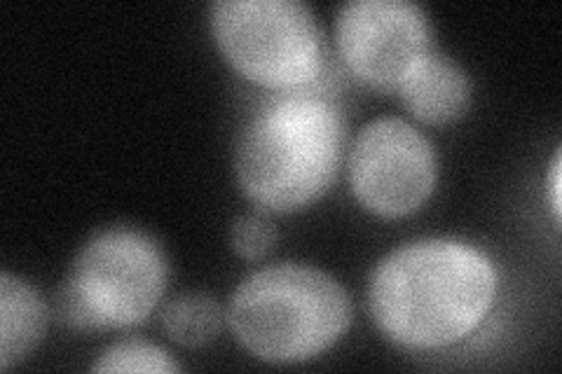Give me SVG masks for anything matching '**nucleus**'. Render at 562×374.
Segmentation results:
<instances>
[{"mask_svg": "<svg viewBox=\"0 0 562 374\" xmlns=\"http://www.w3.org/2000/svg\"><path fill=\"white\" fill-rule=\"evenodd\" d=\"M560 192H562V169H560V152H558L555 162H553V173H551V202H553V213H555L558 223H560V213H562Z\"/></svg>", "mask_w": 562, "mask_h": 374, "instance_id": "obj_13", "label": "nucleus"}, {"mask_svg": "<svg viewBox=\"0 0 562 374\" xmlns=\"http://www.w3.org/2000/svg\"><path fill=\"white\" fill-rule=\"evenodd\" d=\"M227 320L237 342L268 363H303L336 344L351 324L340 283L307 264H272L239 283Z\"/></svg>", "mask_w": 562, "mask_h": 374, "instance_id": "obj_3", "label": "nucleus"}, {"mask_svg": "<svg viewBox=\"0 0 562 374\" xmlns=\"http://www.w3.org/2000/svg\"><path fill=\"white\" fill-rule=\"evenodd\" d=\"M336 38L351 73L392 89L429 55L431 33L427 14L408 0H355L338 12Z\"/></svg>", "mask_w": 562, "mask_h": 374, "instance_id": "obj_7", "label": "nucleus"}, {"mask_svg": "<svg viewBox=\"0 0 562 374\" xmlns=\"http://www.w3.org/2000/svg\"><path fill=\"white\" fill-rule=\"evenodd\" d=\"M223 309L214 297L183 295L176 297L162 314V326L173 342L202 347L214 342L223 328Z\"/></svg>", "mask_w": 562, "mask_h": 374, "instance_id": "obj_10", "label": "nucleus"}, {"mask_svg": "<svg viewBox=\"0 0 562 374\" xmlns=\"http://www.w3.org/2000/svg\"><path fill=\"white\" fill-rule=\"evenodd\" d=\"M345 120L338 105L316 94L289 92L262 105L241 134L237 175L244 192L268 211L312 204L338 173Z\"/></svg>", "mask_w": 562, "mask_h": 374, "instance_id": "obj_2", "label": "nucleus"}, {"mask_svg": "<svg viewBox=\"0 0 562 374\" xmlns=\"http://www.w3.org/2000/svg\"><path fill=\"white\" fill-rule=\"evenodd\" d=\"M47 309L26 281L0 276V367L10 370L43 340Z\"/></svg>", "mask_w": 562, "mask_h": 374, "instance_id": "obj_9", "label": "nucleus"}, {"mask_svg": "<svg viewBox=\"0 0 562 374\" xmlns=\"http://www.w3.org/2000/svg\"><path fill=\"white\" fill-rule=\"evenodd\" d=\"M495 264L479 248L425 239L386 256L368 286L378 328L401 347L443 349L476 330L495 305Z\"/></svg>", "mask_w": 562, "mask_h": 374, "instance_id": "obj_1", "label": "nucleus"}, {"mask_svg": "<svg viewBox=\"0 0 562 374\" xmlns=\"http://www.w3.org/2000/svg\"><path fill=\"white\" fill-rule=\"evenodd\" d=\"M277 241V229L266 218L251 213V216H244L233 227V248L235 253L244 260H258L272 251Z\"/></svg>", "mask_w": 562, "mask_h": 374, "instance_id": "obj_12", "label": "nucleus"}, {"mask_svg": "<svg viewBox=\"0 0 562 374\" xmlns=\"http://www.w3.org/2000/svg\"><path fill=\"white\" fill-rule=\"evenodd\" d=\"M94 372H148V374H171L181 367L173 363L171 355L144 340H125L105 349L99 361L92 365Z\"/></svg>", "mask_w": 562, "mask_h": 374, "instance_id": "obj_11", "label": "nucleus"}, {"mask_svg": "<svg viewBox=\"0 0 562 374\" xmlns=\"http://www.w3.org/2000/svg\"><path fill=\"white\" fill-rule=\"evenodd\" d=\"M398 89L406 109L427 124L460 120L471 103V82L464 70L434 52L413 66Z\"/></svg>", "mask_w": 562, "mask_h": 374, "instance_id": "obj_8", "label": "nucleus"}, {"mask_svg": "<svg viewBox=\"0 0 562 374\" xmlns=\"http://www.w3.org/2000/svg\"><path fill=\"white\" fill-rule=\"evenodd\" d=\"M225 59L256 84L301 92L324 73V38L297 0H221L211 10Z\"/></svg>", "mask_w": 562, "mask_h": 374, "instance_id": "obj_5", "label": "nucleus"}, {"mask_svg": "<svg viewBox=\"0 0 562 374\" xmlns=\"http://www.w3.org/2000/svg\"><path fill=\"white\" fill-rule=\"evenodd\" d=\"M436 173L434 146L401 117L366 124L349 157L351 190L382 218L417 211L434 192Z\"/></svg>", "mask_w": 562, "mask_h": 374, "instance_id": "obj_6", "label": "nucleus"}, {"mask_svg": "<svg viewBox=\"0 0 562 374\" xmlns=\"http://www.w3.org/2000/svg\"><path fill=\"white\" fill-rule=\"evenodd\" d=\"M165 283V256L148 235L105 229L76 258L61 293V316L82 330L130 328L150 316Z\"/></svg>", "mask_w": 562, "mask_h": 374, "instance_id": "obj_4", "label": "nucleus"}]
</instances>
